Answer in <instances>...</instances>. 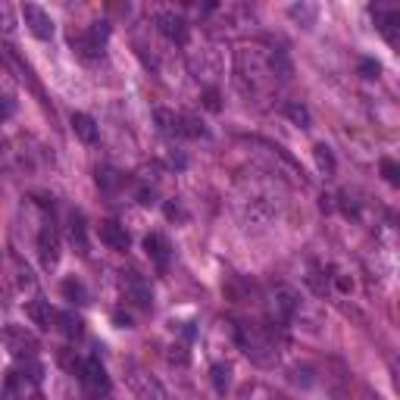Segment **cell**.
I'll list each match as a JSON object with an SVG mask.
<instances>
[{"instance_id":"cell-20","label":"cell","mask_w":400,"mask_h":400,"mask_svg":"<svg viewBox=\"0 0 400 400\" xmlns=\"http://www.w3.org/2000/svg\"><path fill=\"white\" fill-rule=\"evenodd\" d=\"M379 63H375V60H363V63H360V72H363L366 78H375V75H379Z\"/></svg>"},{"instance_id":"cell-15","label":"cell","mask_w":400,"mask_h":400,"mask_svg":"<svg viewBox=\"0 0 400 400\" xmlns=\"http://www.w3.org/2000/svg\"><path fill=\"white\" fill-rule=\"evenodd\" d=\"M229 375H232L229 366H222V363H216V366H213V385H216L219 394H225V388H229V382H232Z\"/></svg>"},{"instance_id":"cell-19","label":"cell","mask_w":400,"mask_h":400,"mask_svg":"<svg viewBox=\"0 0 400 400\" xmlns=\"http://www.w3.org/2000/svg\"><path fill=\"white\" fill-rule=\"evenodd\" d=\"M382 172H385V178L391 185H397L400 182V175H397V163L394 160H382Z\"/></svg>"},{"instance_id":"cell-17","label":"cell","mask_w":400,"mask_h":400,"mask_svg":"<svg viewBox=\"0 0 400 400\" xmlns=\"http://www.w3.org/2000/svg\"><path fill=\"white\" fill-rule=\"evenodd\" d=\"M316 163H319V169H323L325 175H332V172H335V160H332V153H328L325 144L316 147Z\"/></svg>"},{"instance_id":"cell-8","label":"cell","mask_w":400,"mask_h":400,"mask_svg":"<svg viewBox=\"0 0 400 400\" xmlns=\"http://www.w3.org/2000/svg\"><path fill=\"white\" fill-rule=\"evenodd\" d=\"M144 250H147V256H151V260L160 266V269H163V266H169L172 247H169V241L163 238V234H156V232L147 234V238H144Z\"/></svg>"},{"instance_id":"cell-24","label":"cell","mask_w":400,"mask_h":400,"mask_svg":"<svg viewBox=\"0 0 400 400\" xmlns=\"http://www.w3.org/2000/svg\"><path fill=\"white\" fill-rule=\"evenodd\" d=\"M22 400H44L41 394H28V397H22Z\"/></svg>"},{"instance_id":"cell-6","label":"cell","mask_w":400,"mask_h":400,"mask_svg":"<svg viewBox=\"0 0 400 400\" xmlns=\"http://www.w3.org/2000/svg\"><path fill=\"white\" fill-rule=\"evenodd\" d=\"M100 241L109 247V250H129L131 238L129 232H125L122 222H116V219H107V222H100Z\"/></svg>"},{"instance_id":"cell-16","label":"cell","mask_w":400,"mask_h":400,"mask_svg":"<svg viewBox=\"0 0 400 400\" xmlns=\"http://www.w3.org/2000/svg\"><path fill=\"white\" fill-rule=\"evenodd\" d=\"M0 31H4V35H13L16 31V16H13L10 4H0Z\"/></svg>"},{"instance_id":"cell-1","label":"cell","mask_w":400,"mask_h":400,"mask_svg":"<svg viewBox=\"0 0 400 400\" xmlns=\"http://www.w3.org/2000/svg\"><path fill=\"white\" fill-rule=\"evenodd\" d=\"M0 341H4V347L10 350L16 360H35V354H38V338L26 325H6L4 332H0Z\"/></svg>"},{"instance_id":"cell-23","label":"cell","mask_w":400,"mask_h":400,"mask_svg":"<svg viewBox=\"0 0 400 400\" xmlns=\"http://www.w3.org/2000/svg\"><path fill=\"white\" fill-rule=\"evenodd\" d=\"M203 104H207V109H219V94L207 91V94H203Z\"/></svg>"},{"instance_id":"cell-18","label":"cell","mask_w":400,"mask_h":400,"mask_svg":"<svg viewBox=\"0 0 400 400\" xmlns=\"http://www.w3.org/2000/svg\"><path fill=\"white\" fill-rule=\"evenodd\" d=\"M288 116H291L294 122H301L303 129L310 125V113H307V107H303V104H288Z\"/></svg>"},{"instance_id":"cell-7","label":"cell","mask_w":400,"mask_h":400,"mask_svg":"<svg viewBox=\"0 0 400 400\" xmlns=\"http://www.w3.org/2000/svg\"><path fill=\"white\" fill-rule=\"evenodd\" d=\"M122 291H125V301H131L135 307H141V310H147L151 307V288L141 281L135 272L131 276H125V281H122Z\"/></svg>"},{"instance_id":"cell-12","label":"cell","mask_w":400,"mask_h":400,"mask_svg":"<svg viewBox=\"0 0 400 400\" xmlns=\"http://www.w3.org/2000/svg\"><path fill=\"white\" fill-rule=\"evenodd\" d=\"M60 291H63V297H66V301H72V303H78V307H85V303H88V291H85V285L78 279H66L60 285Z\"/></svg>"},{"instance_id":"cell-11","label":"cell","mask_w":400,"mask_h":400,"mask_svg":"<svg viewBox=\"0 0 400 400\" xmlns=\"http://www.w3.org/2000/svg\"><path fill=\"white\" fill-rule=\"evenodd\" d=\"M72 129L85 144H94V141H97V125H94L88 113H72Z\"/></svg>"},{"instance_id":"cell-3","label":"cell","mask_w":400,"mask_h":400,"mask_svg":"<svg viewBox=\"0 0 400 400\" xmlns=\"http://www.w3.org/2000/svg\"><path fill=\"white\" fill-rule=\"evenodd\" d=\"M22 19H26V26L28 31L35 38H41V41H47V38H53V19H50V13L44 10V6H38V4H22Z\"/></svg>"},{"instance_id":"cell-2","label":"cell","mask_w":400,"mask_h":400,"mask_svg":"<svg viewBox=\"0 0 400 400\" xmlns=\"http://www.w3.org/2000/svg\"><path fill=\"white\" fill-rule=\"evenodd\" d=\"M78 379L85 382V388L91 394H107L109 391V375H107V366L100 363L97 357H88L82 366H78Z\"/></svg>"},{"instance_id":"cell-21","label":"cell","mask_w":400,"mask_h":400,"mask_svg":"<svg viewBox=\"0 0 400 400\" xmlns=\"http://www.w3.org/2000/svg\"><path fill=\"white\" fill-rule=\"evenodd\" d=\"M4 400H19V394H16V375H10V379H6V388H4Z\"/></svg>"},{"instance_id":"cell-22","label":"cell","mask_w":400,"mask_h":400,"mask_svg":"<svg viewBox=\"0 0 400 400\" xmlns=\"http://www.w3.org/2000/svg\"><path fill=\"white\" fill-rule=\"evenodd\" d=\"M13 109H16V104H13L10 97H0V119H6V116H10Z\"/></svg>"},{"instance_id":"cell-10","label":"cell","mask_w":400,"mask_h":400,"mask_svg":"<svg viewBox=\"0 0 400 400\" xmlns=\"http://www.w3.org/2000/svg\"><path fill=\"white\" fill-rule=\"evenodd\" d=\"M297 307H301V301H297V291L294 288H276V310L281 319H291Z\"/></svg>"},{"instance_id":"cell-13","label":"cell","mask_w":400,"mask_h":400,"mask_svg":"<svg viewBox=\"0 0 400 400\" xmlns=\"http://www.w3.org/2000/svg\"><path fill=\"white\" fill-rule=\"evenodd\" d=\"M69 241L75 244L78 254H88V241H85V222H82V216H72V222H69Z\"/></svg>"},{"instance_id":"cell-14","label":"cell","mask_w":400,"mask_h":400,"mask_svg":"<svg viewBox=\"0 0 400 400\" xmlns=\"http://www.w3.org/2000/svg\"><path fill=\"white\" fill-rule=\"evenodd\" d=\"M57 323L66 335H82V319H75L72 313H57Z\"/></svg>"},{"instance_id":"cell-9","label":"cell","mask_w":400,"mask_h":400,"mask_svg":"<svg viewBox=\"0 0 400 400\" xmlns=\"http://www.w3.org/2000/svg\"><path fill=\"white\" fill-rule=\"evenodd\" d=\"M26 313H28L31 323L41 325V328H53V325H57V310L50 307V301H31L26 307Z\"/></svg>"},{"instance_id":"cell-4","label":"cell","mask_w":400,"mask_h":400,"mask_svg":"<svg viewBox=\"0 0 400 400\" xmlns=\"http://www.w3.org/2000/svg\"><path fill=\"white\" fill-rule=\"evenodd\" d=\"M38 254H41L44 269H57V263H60V238H57V232H53L50 225L38 234Z\"/></svg>"},{"instance_id":"cell-5","label":"cell","mask_w":400,"mask_h":400,"mask_svg":"<svg viewBox=\"0 0 400 400\" xmlns=\"http://www.w3.org/2000/svg\"><path fill=\"white\" fill-rule=\"evenodd\" d=\"M156 26H160V31L169 38V41H175V44H185V38H188V22H185V16H178V13H160L156 16Z\"/></svg>"}]
</instances>
